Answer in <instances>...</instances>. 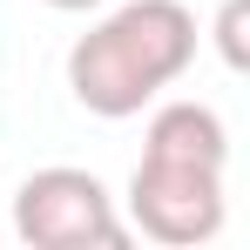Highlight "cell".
I'll return each mask as SVG.
<instances>
[{"label": "cell", "mask_w": 250, "mask_h": 250, "mask_svg": "<svg viewBox=\"0 0 250 250\" xmlns=\"http://www.w3.org/2000/svg\"><path fill=\"white\" fill-rule=\"evenodd\" d=\"M196 61V14L183 0H122L68 47V88L88 115L128 122Z\"/></svg>", "instance_id": "cell-1"}, {"label": "cell", "mask_w": 250, "mask_h": 250, "mask_svg": "<svg viewBox=\"0 0 250 250\" xmlns=\"http://www.w3.org/2000/svg\"><path fill=\"white\" fill-rule=\"evenodd\" d=\"M244 27H250V0H223V14H216V54H223V68H244L250 61Z\"/></svg>", "instance_id": "cell-5"}, {"label": "cell", "mask_w": 250, "mask_h": 250, "mask_svg": "<svg viewBox=\"0 0 250 250\" xmlns=\"http://www.w3.org/2000/svg\"><path fill=\"white\" fill-rule=\"evenodd\" d=\"M14 237L34 250H88V244L115 250L128 244V223L95 169L54 163V169H34L14 189Z\"/></svg>", "instance_id": "cell-2"}, {"label": "cell", "mask_w": 250, "mask_h": 250, "mask_svg": "<svg viewBox=\"0 0 250 250\" xmlns=\"http://www.w3.org/2000/svg\"><path fill=\"white\" fill-rule=\"evenodd\" d=\"M142 156H176V163H230V128L209 102H163L149 115V149Z\"/></svg>", "instance_id": "cell-4"}, {"label": "cell", "mask_w": 250, "mask_h": 250, "mask_svg": "<svg viewBox=\"0 0 250 250\" xmlns=\"http://www.w3.org/2000/svg\"><path fill=\"white\" fill-rule=\"evenodd\" d=\"M41 7H54V14H88V7H108V0H41Z\"/></svg>", "instance_id": "cell-6"}, {"label": "cell", "mask_w": 250, "mask_h": 250, "mask_svg": "<svg viewBox=\"0 0 250 250\" xmlns=\"http://www.w3.org/2000/svg\"><path fill=\"white\" fill-rule=\"evenodd\" d=\"M223 169L209 163H176V156H142L128 176V230H142L149 244L196 250L223 230Z\"/></svg>", "instance_id": "cell-3"}]
</instances>
